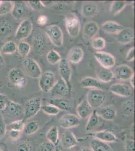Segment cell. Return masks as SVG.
<instances>
[{"mask_svg": "<svg viewBox=\"0 0 135 151\" xmlns=\"http://www.w3.org/2000/svg\"><path fill=\"white\" fill-rule=\"evenodd\" d=\"M33 147L27 142H21L17 148V151H32Z\"/></svg>", "mask_w": 135, "mask_h": 151, "instance_id": "cell-45", "label": "cell"}, {"mask_svg": "<svg viewBox=\"0 0 135 151\" xmlns=\"http://www.w3.org/2000/svg\"><path fill=\"white\" fill-rule=\"evenodd\" d=\"M61 143L64 149L68 150L77 145L78 141L75 136L71 132L67 131L62 133Z\"/></svg>", "mask_w": 135, "mask_h": 151, "instance_id": "cell-17", "label": "cell"}, {"mask_svg": "<svg viewBox=\"0 0 135 151\" xmlns=\"http://www.w3.org/2000/svg\"><path fill=\"white\" fill-rule=\"evenodd\" d=\"M23 65L26 72L31 78L38 79L41 76L42 72L40 65L32 58H25L23 62Z\"/></svg>", "mask_w": 135, "mask_h": 151, "instance_id": "cell-8", "label": "cell"}, {"mask_svg": "<svg viewBox=\"0 0 135 151\" xmlns=\"http://www.w3.org/2000/svg\"><path fill=\"white\" fill-rule=\"evenodd\" d=\"M41 98L36 97L29 100L26 104L24 109L22 120H26L34 116L39 112L41 107Z\"/></svg>", "mask_w": 135, "mask_h": 151, "instance_id": "cell-1", "label": "cell"}, {"mask_svg": "<svg viewBox=\"0 0 135 151\" xmlns=\"http://www.w3.org/2000/svg\"><path fill=\"white\" fill-rule=\"evenodd\" d=\"M135 110V104L132 100H128L122 105L121 111L122 114L125 116H131L133 115Z\"/></svg>", "mask_w": 135, "mask_h": 151, "instance_id": "cell-32", "label": "cell"}, {"mask_svg": "<svg viewBox=\"0 0 135 151\" xmlns=\"http://www.w3.org/2000/svg\"><path fill=\"white\" fill-rule=\"evenodd\" d=\"M46 59L48 62L51 65H54L58 63L62 60L60 54L55 50H51L46 55Z\"/></svg>", "mask_w": 135, "mask_h": 151, "instance_id": "cell-38", "label": "cell"}, {"mask_svg": "<svg viewBox=\"0 0 135 151\" xmlns=\"http://www.w3.org/2000/svg\"><path fill=\"white\" fill-rule=\"evenodd\" d=\"M58 70L60 77L66 82L69 88L71 89L70 79L72 75V70L68 60L66 58H63L59 62Z\"/></svg>", "mask_w": 135, "mask_h": 151, "instance_id": "cell-12", "label": "cell"}, {"mask_svg": "<svg viewBox=\"0 0 135 151\" xmlns=\"http://www.w3.org/2000/svg\"><path fill=\"white\" fill-rule=\"evenodd\" d=\"M71 89L69 88L64 80L60 77L58 81L55 83V85L51 90L52 96L58 97H65L70 93Z\"/></svg>", "mask_w": 135, "mask_h": 151, "instance_id": "cell-13", "label": "cell"}, {"mask_svg": "<svg viewBox=\"0 0 135 151\" xmlns=\"http://www.w3.org/2000/svg\"><path fill=\"white\" fill-rule=\"evenodd\" d=\"M98 11L97 6L92 2H87L83 5L81 9L82 15L85 17H91L95 15Z\"/></svg>", "mask_w": 135, "mask_h": 151, "instance_id": "cell-25", "label": "cell"}, {"mask_svg": "<svg viewBox=\"0 0 135 151\" xmlns=\"http://www.w3.org/2000/svg\"><path fill=\"white\" fill-rule=\"evenodd\" d=\"M105 97V94L103 90L94 89L88 93L87 101L92 108H98L102 106Z\"/></svg>", "mask_w": 135, "mask_h": 151, "instance_id": "cell-6", "label": "cell"}, {"mask_svg": "<svg viewBox=\"0 0 135 151\" xmlns=\"http://www.w3.org/2000/svg\"><path fill=\"white\" fill-rule=\"evenodd\" d=\"M56 146L50 142H43L38 146L37 151H55Z\"/></svg>", "mask_w": 135, "mask_h": 151, "instance_id": "cell-43", "label": "cell"}, {"mask_svg": "<svg viewBox=\"0 0 135 151\" xmlns=\"http://www.w3.org/2000/svg\"><path fill=\"white\" fill-rule=\"evenodd\" d=\"M130 83L132 87L135 88V74H134L130 79Z\"/></svg>", "mask_w": 135, "mask_h": 151, "instance_id": "cell-53", "label": "cell"}, {"mask_svg": "<svg viewBox=\"0 0 135 151\" xmlns=\"http://www.w3.org/2000/svg\"><path fill=\"white\" fill-rule=\"evenodd\" d=\"M90 146L93 151H113L110 145L95 139L91 140Z\"/></svg>", "mask_w": 135, "mask_h": 151, "instance_id": "cell-28", "label": "cell"}, {"mask_svg": "<svg viewBox=\"0 0 135 151\" xmlns=\"http://www.w3.org/2000/svg\"><path fill=\"white\" fill-rule=\"evenodd\" d=\"M21 132L19 131L11 130L9 132V136L11 139L13 141H16L20 137Z\"/></svg>", "mask_w": 135, "mask_h": 151, "instance_id": "cell-49", "label": "cell"}, {"mask_svg": "<svg viewBox=\"0 0 135 151\" xmlns=\"http://www.w3.org/2000/svg\"><path fill=\"white\" fill-rule=\"evenodd\" d=\"M135 38V33L133 29L127 28H123L117 35L116 40L121 44H128L134 41Z\"/></svg>", "mask_w": 135, "mask_h": 151, "instance_id": "cell-19", "label": "cell"}, {"mask_svg": "<svg viewBox=\"0 0 135 151\" xmlns=\"http://www.w3.org/2000/svg\"><path fill=\"white\" fill-rule=\"evenodd\" d=\"M0 151H3V150H2V149H1V148H0Z\"/></svg>", "mask_w": 135, "mask_h": 151, "instance_id": "cell-56", "label": "cell"}, {"mask_svg": "<svg viewBox=\"0 0 135 151\" xmlns=\"http://www.w3.org/2000/svg\"><path fill=\"white\" fill-rule=\"evenodd\" d=\"M110 90L112 93L118 96L129 97L133 95V91L128 85L121 83H116L110 86Z\"/></svg>", "mask_w": 135, "mask_h": 151, "instance_id": "cell-16", "label": "cell"}, {"mask_svg": "<svg viewBox=\"0 0 135 151\" xmlns=\"http://www.w3.org/2000/svg\"><path fill=\"white\" fill-rule=\"evenodd\" d=\"M8 79L12 84L18 88H22L27 84V78L25 74L18 68H13L9 72Z\"/></svg>", "mask_w": 135, "mask_h": 151, "instance_id": "cell-4", "label": "cell"}, {"mask_svg": "<svg viewBox=\"0 0 135 151\" xmlns=\"http://www.w3.org/2000/svg\"><path fill=\"white\" fill-rule=\"evenodd\" d=\"M97 77L100 81L104 83H108L114 77L113 73L110 69L102 68L98 73Z\"/></svg>", "mask_w": 135, "mask_h": 151, "instance_id": "cell-30", "label": "cell"}, {"mask_svg": "<svg viewBox=\"0 0 135 151\" xmlns=\"http://www.w3.org/2000/svg\"><path fill=\"white\" fill-rule=\"evenodd\" d=\"M46 34L52 43L57 47H61L63 43V33L59 26L53 25L48 27Z\"/></svg>", "mask_w": 135, "mask_h": 151, "instance_id": "cell-5", "label": "cell"}, {"mask_svg": "<svg viewBox=\"0 0 135 151\" xmlns=\"http://www.w3.org/2000/svg\"><path fill=\"white\" fill-rule=\"evenodd\" d=\"M123 28L121 25L113 21H106L102 25V29L104 32L112 35H118Z\"/></svg>", "mask_w": 135, "mask_h": 151, "instance_id": "cell-21", "label": "cell"}, {"mask_svg": "<svg viewBox=\"0 0 135 151\" xmlns=\"http://www.w3.org/2000/svg\"><path fill=\"white\" fill-rule=\"evenodd\" d=\"M8 97L6 95L0 93V111H3L8 102Z\"/></svg>", "mask_w": 135, "mask_h": 151, "instance_id": "cell-47", "label": "cell"}, {"mask_svg": "<svg viewBox=\"0 0 135 151\" xmlns=\"http://www.w3.org/2000/svg\"><path fill=\"white\" fill-rule=\"evenodd\" d=\"M50 104L56 107L60 111H68L71 110L72 107L70 101L62 98H52L50 100Z\"/></svg>", "mask_w": 135, "mask_h": 151, "instance_id": "cell-23", "label": "cell"}, {"mask_svg": "<svg viewBox=\"0 0 135 151\" xmlns=\"http://www.w3.org/2000/svg\"><path fill=\"white\" fill-rule=\"evenodd\" d=\"M88 134L95 139H98L103 142H116L117 141V138L115 134L109 131H99L90 133Z\"/></svg>", "mask_w": 135, "mask_h": 151, "instance_id": "cell-18", "label": "cell"}, {"mask_svg": "<svg viewBox=\"0 0 135 151\" xmlns=\"http://www.w3.org/2000/svg\"><path fill=\"white\" fill-rule=\"evenodd\" d=\"M84 57V52L82 48L78 47L72 48L69 53L68 60L73 64H78Z\"/></svg>", "mask_w": 135, "mask_h": 151, "instance_id": "cell-26", "label": "cell"}, {"mask_svg": "<svg viewBox=\"0 0 135 151\" xmlns=\"http://www.w3.org/2000/svg\"><path fill=\"white\" fill-rule=\"evenodd\" d=\"M13 3L12 1H3L0 2V16L5 15L12 12Z\"/></svg>", "mask_w": 135, "mask_h": 151, "instance_id": "cell-39", "label": "cell"}, {"mask_svg": "<svg viewBox=\"0 0 135 151\" xmlns=\"http://www.w3.org/2000/svg\"><path fill=\"white\" fill-rule=\"evenodd\" d=\"M105 40L102 37L95 38L92 42V47L95 50H103L105 47Z\"/></svg>", "mask_w": 135, "mask_h": 151, "instance_id": "cell-42", "label": "cell"}, {"mask_svg": "<svg viewBox=\"0 0 135 151\" xmlns=\"http://www.w3.org/2000/svg\"><path fill=\"white\" fill-rule=\"evenodd\" d=\"M12 25L10 22L7 20L0 21V38L8 36L12 32Z\"/></svg>", "mask_w": 135, "mask_h": 151, "instance_id": "cell-34", "label": "cell"}, {"mask_svg": "<svg viewBox=\"0 0 135 151\" xmlns=\"http://www.w3.org/2000/svg\"><path fill=\"white\" fill-rule=\"evenodd\" d=\"M77 151H93V150L90 148H83L80 149Z\"/></svg>", "mask_w": 135, "mask_h": 151, "instance_id": "cell-54", "label": "cell"}, {"mask_svg": "<svg viewBox=\"0 0 135 151\" xmlns=\"http://www.w3.org/2000/svg\"><path fill=\"white\" fill-rule=\"evenodd\" d=\"M48 18L46 16L42 15L38 17L37 23L40 26H44L48 23Z\"/></svg>", "mask_w": 135, "mask_h": 151, "instance_id": "cell-50", "label": "cell"}, {"mask_svg": "<svg viewBox=\"0 0 135 151\" xmlns=\"http://www.w3.org/2000/svg\"><path fill=\"white\" fill-rule=\"evenodd\" d=\"M59 131L56 126H53L50 128L46 134V139L50 142L53 144L55 146H57L59 142Z\"/></svg>", "mask_w": 135, "mask_h": 151, "instance_id": "cell-29", "label": "cell"}, {"mask_svg": "<svg viewBox=\"0 0 135 151\" xmlns=\"http://www.w3.org/2000/svg\"><path fill=\"white\" fill-rule=\"evenodd\" d=\"M17 50L21 57L26 58L29 55L31 50V47L27 42H21L17 45Z\"/></svg>", "mask_w": 135, "mask_h": 151, "instance_id": "cell-40", "label": "cell"}, {"mask_svg": "<svg viewBox=\"0 0 135 151\" xmlns=\"http://www.w3.org/2000/svg\"><path fill=\"white\" fill-rule=\"evenodd\" d=\"M98 115L106 120H113L116 116V110L115 106L104 107L97 111Z\"/></svg>", "mask_w": 135, "mask_h": 151, "instance_id": "cell-24", "label": "cell"}, {"mask_svg": "<svg viewBox=\"0 0 135 151\" xmlns=\"http://www.w3.org/2000/svg\"><path fill=\"white\" fill-rule=\"evenodd\" d=\"M6 131V126L4 122L3 119L0 116V139L5 136Z\"/></svg>", "mask_w": 135, "mask_h": 151, "instance_id": "cell-48", "label": "cell"}, {"mask_svg": "<svg viewBox=\"0 0 135 151\" xmlns=\"http://www.w3.org/2000/svg\"><path fill=\"white\" fill-rule=\"evenodd\" d=\"M33 29L32 23L29 19L23 21L17 28L15 33V38L18 40L26 39L30 35Z\"/></svg>", "mask_w": 135, "mask_h": 151, "instance_id": "cell-9", "label": "cell"}, {"mask_svg": "<svg viewBox=\"0 0 135 151\" xmlns=\"http://www.w3.org/2000/svg\"><path fill=\"white\" fill-rule=\"evenodd\" d=\"M29 13V8L23 1H15L13 3L12 15L16 20H20L25 17Z\"/></svg>", "mask_w": 135, "mask_h": 151, "instance_id": "cell-11", "label": "cell"}, {"mask_svg": "<svg viewBox=\"0 0 135 151\" xmlns=\"http://www.w3.org/2000/svg\"><path fill=\"white\" fill-rule=\"evenodd\" d=\"M99 123V115H98L96 110L93 111L89 116V119L85 126V129L87 131L92 130L95 128Z\"/></svg>", "mask_w": 135, "mask_h": 151, "instance_id": "cell-31", "label": "cell"}, {"mask_svg": "<svg viewBox=\"0 0 135 151\" xmlns=\"http://www.w3.org/2000/svg\"><path fill=\"white\" fill-rule=\"evenodd\" d=\"M134 74L132 68L126 65H121L116 67L113 73L116 79L121 81L130 80Z\"/></svg>", "mask_w": 135, "mask_h": 151, "instance_id": "cell-14", "label": "cell"}, {"mask_svg": "<svg viewBox=\"0 0 135 151\" xmlns=\"http://www.w3.org/2000/svg\"><path fill=\"white\" fill-rule=\"evenodd\" d=\"M8 117L11 119H22L24 109L19 103L9 100L5 108L2 111Z\"/></svg>", "mask_w": 135, "mask_h": 151, "instance_id": "cell-2", "label": "cell"}, {"mask_svg": "<svg viewBox=\"0 0 135 151\" xmlns=\"http://www.w3.org/2000/svg\"></svg>", "mask_w": 135, "mask_h": 151, "instance_id": "cell-57", "label": "cell"}, {"mask_svg": "<svg viewBox=\"0 0 135 151\" xmlns=\"http://www.w3.org/2000/svg\"><path fill=\"white\" fill-rule=\"evenodd\" d=\"M17 50V45L14 41H8L2 46L1 52L4 54L11 55L15 53Z\"/></svg>", "mask_w": 135, "mask_h": 151, "instance_id": "cell-36", "label": "cell"}, {"mask_svg": "<svg viewBox=\"0 0 135 151\" xmlns=\"http://www.w3.org/2000/svg\"><path fill=\"white\" fill-rule=\"evenodd\" d=\"M76 111L81 119H85L89 116L93 110L87 100H83L77 106Z\"/></svg>", "mask_w": 135, "mask_h": 151, "instance_id": "cell-22", "label": "cell"}, {"mask_svg": "<svg viewBox=\"0 0 135 151\" xmlns=\"http://www.w3.org/2000/svg\"><path fill=\"white\" fill-rule=\"evenodd\" d=\"M41 109L43 112L50 115H57L60 111L58 108L51 104L43 105L41 106Z\"/></svg>", "mask_w": 135, "mask_h": 151, "instance_id": "cell-41", "label": "cell"}, {"mask_svg": "<svg viewBox=\"0 0 135 151\" xmlns=\"http://www.w3.org/2000/svg\"><path fill=\"white\" fill-rule=\"evenodd\" d=\"M94 57L104 68L110 69L116 64L114 57L111 54L106 52H95L94 53Z\"/></svg>", "mask_w": 135, "mask_h": 151, "instance_id": "cell-10", "label": "cell"}, {"mask_svg": "<svg viewBox=\"0 0 135 151\" xmlns=\"http://www.w3.org/2000/svg\"><path fill=\"white\" fill-rule=\"evenodd\" d=\"M124 148L126 151H135V142L133 139H126L124 142Z\"/></svg>", "mask_w": 135, "mask_h": 151, "instance_id": "cell-46", "label": "cell"}, {"mask_svg": "<svg viewBox=\"0 0 135 151\" xmlns=\"http://www.w3.org/2000/svg\"><path fill=\"white\" fill-rule=\"evenodd\" d=\"M80 85L85 88H93L96 89H101L102 85L98 80L92 77H87L81 80Z\"/></svg>", "mask_w": 135, "mask_h": 151, "instance_id": "cell-27", "label": "cell"}, {"mask_svg": "<svg viewBox=\"0 0 135 151\" xmlns=\"http://www.w3.org/2000/svg\"><path fill=\"white\" fill-rule=\"evenodd\" d=\"M40 129L39 122L36 121H31L25 124L23 132L26 135H31L38 132Z\"/></svg>", "mask_w": 135, "mask_h": 151, "instance_id": "cell-35", "label": "cell"}, {"mask_svg": "<svg viewBox=\"0 0 135 151\" xmlns=\"http://www.w3.org/2000/svg\"><path fill=\"white\" fill-rule=\"evenodd\" d=\"M65 25L70 36L76 37L80 31L81 24L78 18L74 14L69 13L65 18Z\"/></svg>", "mask_w": 135, "mask_h": 151, "instance_id": "cell-3", "label": "cell"}, {"mask_svg": "<svg viewBox=\"0 0 135 151\" xmlns=\"http://www.w3.org/2000/svg\"><path fill=\"white\" fill-rule=\"evenodd\" d=\"M29 5L34 10L40 11L45 9L46 7L43 5L42 1H31L28 2Z\"/></svg>", "mask_w": 135, "mask_h": 151, "instance_id": "cell-44", "label": "cell"}, {"mask_svg": "<svg viewBox=\"0 0 135 151\" xmlns=\"http://www.w3.org/2000/svg\"><path fill=\"white\" fill-rule=\"evenodd\" d=\"M135 59V47H132L127 53L126 60L128 62H131Z\"/></svg>", "mask_w": 135, "mask_h": 151, "instance_id": "cell-51", "label": "cell"}, {"mask_svg": "<svg viewBox=\"0 0 135 151\" xmlns=\"http://www.w3.org/2000/svg\"><path fill=\"white\" fill-rule=\"evenodd\" d=\"M25 124V122H24L22 119L15 120L6 126V130L9 131L11 130H15V131H19L21 132L23 131Z\"/></svg>", "mask_w": 135, "mask_h": 151, "instance_id": "cell-37", "label": "cell"}, {"mask_svg": "<svg viewBox=\"0 0 135 151\" xmlns=\"http://www.w3.org/2000/svg\"><path fill=\"white\" fill-rule=\"evenodd\" d=\"M65 151H72L71 150H70V149L68 150H66Z\"/></svg>", "mask_w": 135, "mask_h": 151, "instance_id": "cell-55", "label": "cell"}, {"mask_svg": "<svg viewBox=\"0 0 135 151\" xmlns=\"http://www.w3.org/2000/svg\"><path fill=\"white\" fill-rule=\"evenodd\" d=\"M80 124L79 117L74 114H65L60 119L59 124L64 129H69L76 127Z\"/></svg>", "mask_w": 135, "mask_h": 151, "instance_id": "cell-15", "label": "cell"}, {"mask_svg": "<svg viewBox=\"0 0 135 151\" xmlns=\"http://www.w3.org/2000/svg\"><path fill=\"white\" fill-rule=\"evenodd\" d=\"M127 5V3L124 1H115L111 4L110 7V12L113 15H116L123 10Z\"/></svg>", "mask_w": 135, "mask_h": 151, "instance_id": "cell-33", "label": "cell"}, {"mask_svg": "<svg viewBox=\"0 0 135 151\" xmlns=\"http://www.w3.org/2000/svg\"><path fill=\"white\" fill-rule=\"evenodd\" d=\"M4 64V60L3 57L1 53V49H0V70L2 69V68L3 67Z\"/></svg>", "mask_w": 135, "mask_h": 151, "instance_id": "cell-52", "label": "cell"}, {"mask_svg": "<svg viewBox=\"0 0 135 151\" xmlns=\"http://www.w3.org/2000/svg\"><path fill=\"white\" fill-rule=\"evenodd\" d=\"M55 83V74L50 71H47L41 74L40 77L39 86L41 91L45 93H48L53 88Z\"/></svg>", "mask_w": 135, "mask_h": 151, "instance_id": "cell-7", "label": "cell"}, {"mask_svg": "<svg viewBox=\"0 0 135 151\" xmlns=\"http://www.w3.org/2000/svg\"><path fill=\"white\" fill-rule=\"evenodd\" d=\"M98 25L94 21H89L84 25L83 35L84 37L91 40L95 37L99 31Z\"/></svg>", "mask_w": 135, "mask_h": 151, "instance_id": "cell-20", "label": "cell"}]
</instances>
